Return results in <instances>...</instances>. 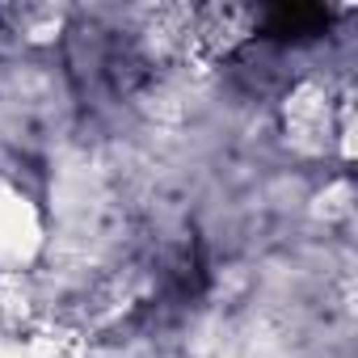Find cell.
I'll use <instances>...</instances> for the list:
<instances>
[{"label":"cell","mask_w":358,"mask_h":358,"mask_svg":"<svg viewBox=\"0 0 358 358\" xmlns=\"http://www.w3.org/2000/svg\"><path fill=\"white\" fill-rule=\"evenodd\" d=\"M47 249V220L43 207L9 177H0V266L22 274Z\"/></svg>","instance_id":"cell-2"},{"label":"cell","mask_w":358,"mask_h":358,"mask_svg":"<svg viewBox=\"0 0 358 358\" xmlns=\"http://www.w3.org/2000/svg\"><path fill=\"white\" fill-rule=\"evenodd\" d=\"M0 358H26L22 337H0Z\"/></svg>","instance_id":"cell-7"},{"label":"cell","mask_w":358,"mask_h":358,"mask_svg":"<svg viewBox=\"0 0 358 358\" xmlns=\"http://www.w3.org/2000/svg\"><path fill=\"white\" fill-rule=\"evenodd\" d=\"M64 9H55V5H34V9H22V38L26 43H55L59 38V30H64Z\"/></svg>","instance_id":"cell-6"},{"label":"cell","mask_w":358,"mask_h":358,"mask_svg":"<svg viewBox=\"0 0 358 358\" xmlns=\"http://www.w3.org/2000/svg\"><path fill=\"white\" fill-rule=\"evenodd\" d=\"M253 34V13L236 9V5H211L203 13L190 17V47L207 59L228 55L232 47H241Z\"/></svg>","instance_id":"cell-3"},{"label":"cell","mask_w":358,"mask_h":358,"mask_svg":"<svg viewBox=\"0 0 358 358\" xmlns=\"http://www.w3.org/2000/svg\"><path fill=\"white\" fill-rule=\"evenodd\" d=\"M354 211V186H350V177H333V182L312 199V215L324 220V224H337Z\"/></svg>","instance_id":"cell-5"},{"label":"cell","mask_w":358,"mask_h":358,"mask_svg":"<svg viewBox=\"0 0 358 358\" xmlns=\"http://www.w3.org/2000/svg\"><path fill=\"white\" fill-rule=\"evenodd\" d=\"M282 118V135L299 156H324L333 148V122H337V101L329 93V85L303 76L282 93L278 106Z\"/></svg>","instance_id":"cell-1"},{"label":"cell","mask_w":358,"mask_h":358,"mask_svg":"<svg viewBox=\"0 0 358 358\" xmlns=\"http://www.w3.org/2000/svg\"><path fill=\"white\" fill-rule=\"evenodd\" d=\"M22 345H26V358H93L89 337L72 324H43V329L26 333Z\"/></svg>","instance_id":"cell-4"}]
</instances>
